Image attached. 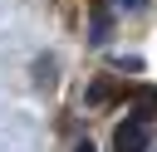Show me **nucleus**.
<instances>
[{
  "label": "nucleus",
  "instance_id": "1",
  "mask_svg": "<svg viewBox=\"0 0 157 152\" xmlns=\"http://www.w3.org/2000/svg\"><path fill=\"white\" fill-rule=\"evenodd\" d=\"M152 147V127L137 123V118H123L113 127V152H147Z\"/></svg>",
  "mask_w": 157,
  "mask_h": 152
},
{
  "label": "nucleus",
  "instance_id": "2",
  "mask_svg": "<svg viewBox=\"0 0 157 152\" xmlns=\"http://www.w3.org/2000/svg\"><path fill=\"white\" fill-rule=\"evenodd\" d=\"M108 98H113V83H108V78H98V83L88 88V108H98V103H108Z\"/></svg>",
  "mask_w": 157,
  "mask_h": 152
},
{
  "label": "nucleus",
  "instance_id": "3",
  "mask_svg": "<svg viewBox=\"0 0 157 152\" xmlns=\"http://www.w3.org/2000/svg\"><path fill=\"white\" fill-rule=\"evenodd\" d=\"M88 39H93V44H103V39H108V15H103V10L93 15V34H88Z\"/></svg>",
  "mask_w": 157,
  "mask_h": 152
},
{
  "label": "nucleus",
  "instance_id": "4",
  "mask_svg": "<svg viewBox=\"0 0 157 152\" xmlns=\"http://www.w3.org/2000/svg\"><path fill=\"white\" fill-rule=\"evenodd\" d=\"M34 78H39V83H54V59H39V64H34Z\"/></svg>",
  "mask_w": 157,
  "mask_h": 152
},
{
  "label": "nucleus",
  "instance_id": "5",
  "mask_svg": "<svg viewBox=\"0 0 157 152\" xmlns=\"http://www.w3.org/2000/svg\"><path fill=\"white\" fill-rule=\"evenodd\" d=\"M147 0H118V10H142Z\"/></svg>",
  "mask_w": 157,
  "mask_h": 152
},
{
  "label": "nucleus",
  "instance_id": "6",
  "mask_svg": "<svg viewBox=\"0 0 157 152\" xmlns=\"http://www.w3.org/2000/svg\"><path fill=\"white\" fill-rule=\"evenodd\" d=\"M74 152H93V142H78V147H74Z\"/></svg>",
  "mask_w": 157,
  "mask_h": 152
}]
</instances>
